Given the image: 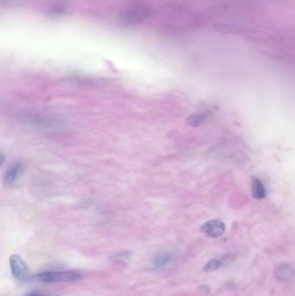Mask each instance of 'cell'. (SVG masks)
I'll return each mask as SVG.
<instances>
[{
  "label": "cell",
  "instance_id": "1",
  "mask_svg": "<svg viewBox=\"0 0 295 296\" xmlns=\"http://www.w3.org/2000/svg\"><path fill=\"white\" fill-rule=\"evenodd\" d=\"M81 277V274L75 271H50L37 274L34 279L43 282H72Z\"/></svg>",
  "mask_w": 295,
  "mask_h": 296
},
{
  "label": "cell",
  "instance_id": "8",
  "mask_svg": "<svg viewBox=\"0 0 295 296\" xmlns=\"http://www.w3.org/2000/svg\"><path fill=\"white\" fill-rule=\"evenodd\" d=\"M221 265V263L217 259H213V260L209 261V263H207L206 265L204 266L203 270L204 271H214L217 268H219Z\"/></svg>",
  "mask_w": 295,
  "mask_h": 296
},
{
  "label": "cell",
  "instance_id": "7",
  "mask_svg": "<svg viewBox=\"0 0 295 296\" xmlns=\"http://www.w3.org/2000/svg\"><path fill=\"white\" fill-rule=\"evenodd\" d=\"M205 116H206V114L204 113H198V114H195V115H192V116H189L188 119H187V122L189 125L192 126H197L198 125H200L201 122H203V120H205Z\"/></svg>",
  "mask_w": 295,
  "mask_h": 296
},
{
  "label": "cell",
  "instance_id": "9",
  "mask_svg": "<svg viewBox=\"0 0 295 296\" xmlns=\"http://www.w3.org/2000/svg\"><path fill=\"white\" fill-rule=\"evenodd\" d=\"M169 259H170L169 257H165V256H162V257H157L156 259H155V262H154V263L157 264V266H161L163 265V264L167 263Z\"/></svg>",
  "mask_w": 295,
  "mask_h": 296
},
{
  "label": "cell",
  "instance_id": "6",
  "mask_svg": "<svg viewBox=\"0 0 295 296\" xmlns=\"http://www.w3.org/2000/svg\"><path fill=\"white\" fill-rule=\"evenodd\" d=\"M252 196L256 199H264L266 197V189L259 179L254 178L252 180Z\"/></svg>",
  "mask_w": 295,
  "mask_h": 296
},
{
  "label": "cell",
  "instance_id": "4",
  "mask_svg": "<svg viewBox=\"0 0 295 296\" xmlns=\"http://www.w3.org/2000/svg\"><path fill=\"white\" fill-rule=\"evenodd\" d=\"M276 277L280 282H288L294 276L293 268L287 263H281L276 268L275 272Z\"/></svg>",
  "mask_w": 295,
  "mask_h": 296
},
{
  "label": "cell",
  "instance_id": "2",
  "mask_svg": "<svg viewBox=\"0 0 295 296\" xmlns=\"http://www.w3.org/2000/svg\"><path fill=\"white\" fill-rule=\"evenodd\" d=\"M10 266H11L12 274L14 276L15 278L20 281L29 279L30 272H29L28 267L19 256L12 255L10 257Z\"/></svg>",
  "mask_w": 295,
  "mask_h": 296
},
{
  "label": "cell",
  "instance_id": "5",
  "mask_svg": "<svg viewBox=\"0 0 295 296\" xmlns=\"http://www.w3.org/2000/svg\"><path fill=\"white\" fill-rule=\"evenodd\" d=\"M21 169L22 166L19 163H13L9 166L8 169L6 171V177H5V180L7 184H12L17 180V178L19 176L20 173H21Z\"/></svg>",
  "mask_w": 295,
  "mask_h": 296
},
{
  "label": "cell",
  "instance_id": "3",
  "mask_svg": "<svg viewBox=\"0 0 295 296\" xmlns=\"http://www.w3.org/2000/svg\"><path fill=\"white\" fill-rule=\"evenodd\" d=\"M225 229V224H223L222 221L217 219L208 221L201 227V231L203 235L209 238H219L223 235Z\"/></svg>",
  "mask_w": 295,
  "mask_h": 296
}]
</instances>
